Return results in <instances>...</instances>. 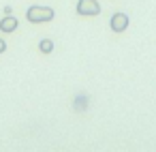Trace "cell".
Returning <instances> with one entry per match:
<instances>
[{"mask_svg": "<svg viewBox=\"0 0 156 152\" xmlns=\"http://www.w3.org/2000/svg\"><path fill=\"white\" fill-rule=\"evenodd\" d=\"M17 26H20V20H17L15 15H5L2 20H0V32H5V34L15 32Z\"/></svg>", "mask_w": 156, "mask_h": 152, "instance_id": "4", "label": "cell"}, {"mask_svg": "<svg viewBox=\"0 0 156 152\" xmlns=\"http://www.w3.org/2000/svg\"><path fill=\"white\" fill-rule=\"evenodd\" d=\"M101 13L98 0H79L77 2V15L81 17H96Z\"/></svg>", "mask_w": 156, "mask_h": 152, "instance_id": "2", "label": "cell"}, {"mask_svg": "<svg viewBox=\"0 0 156 152\" xmlns=\"http://www.w3.org/2000/svg\"><path fill=\"white\" fill-rule=\"evenodd\" d=\"M39 52L41 54H51L54 52V41L51 39H41L39 41Z\"/></svg>", "mask_w": 156, "mask_h": 152, "instance_id": "5", "label": "cell"}, {"mask_svg": "<svg viewBox=\"0 0 156 152\" xmlns=\"http://www.w3.org/2000/svg\"><path fill=\"white\" fill-rule=\"evenodd\" d=\"M54 17H56V11L49 9V7H41V5H32L26 11V20L30 24H47Z\"/></svg>", "mask_w": 156, "mask_h": 152, "instance_id": "1", "label": "cell"}, {"mask_svg": "<svg viewBox=\"0 0 156 152\" xmlns=\"http://www.w3.org/2000/svg\"><path fill=\"white\" fill-rule=\"evenodd\" d=\"M5 52H7V41L0 39V54H5Z\"/></svg>", "mask_w": 156, "mask_h": 152, "instance_id": "6", "label": "cell"}, {"mask_svg": "<svg viewBox=\"0 0 156 152\" xmlns=\"http://www.w3.org/2000/svg\"><path fill=\"white\" fill-rule=\"evenodd\" d=\"M128 24H130V20H128V15L126 13H113L111 15V20H109V26H111V30L113 32H124L126 28H128Z\"/></svg>", "mask_w": 156, "mask_h": 152, "instance_id": "3", "label": "cell"}, {"mask_svg": "<svg viewBox=\"0 0 156 152\" xmlns=\"http://www.w3.org/2000/svg\"><path fill=\"white\" fill-rule=\"evenodd\" d=\"M2 11H5V15H13V7H2Z\"/></svg>", "mask_w": 156, "mask_h": 152, "instance_id": "7", "label": "cell"}]
</instances>
